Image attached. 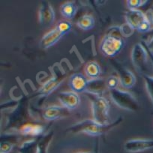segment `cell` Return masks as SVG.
I'll return each mask as SVG.
<instances>
[{
  "mask_svg": "<svg viewBox=\"0 0 153 153\" xmlns=\"http://www.w3.org/2000/svg\"><path fill=\"white\" fill-rule=\"evenodd\" d=\"M122 120L123 119L120 118L114 123L104 125V126L98 124L93 120H83L72 126L68 131L73 134L83 133L90 135V136H100L116 127L120 122H122Z\"/></svg>",
  "mask_w": 153,
  "mask_h": 153,
  "instance_id": "cell-1",
  "label": "cell"
},
{
  "mask_svg": "<svg viewBox=\"0 0 153 153\" xmlns=\"http://www.w3.org/2000/svg\"><path fill=\"white\" fill-rule=\"evenodd\" d=\"M92 101V120L101 125L110 124V104L103 95L85 92Z\"/></svg>",
  "mask_w": 153,
  "mask_h": 153,
  "instance_id": "cell-2",
  "label": "cell"
},
{
  "mask_svg": "<svg viewBox=\"0 0 153 153\" xmlns=\"http://www.w3.org/2000/svg\"><path fill=\"white\" fill-rule=\"evenodd\" d=\"M110 96L113 102L120 108L134 112L139 109V102L136 97L126 90L117 89L110 91Z\"/></svg>",
  "mask_w": 153,
  "mask_h": 153,
  "instance_id": "cell-3",
  "label": "cell"
},
{
  "mask_svg": "<svg viewBox=\"0 0 153 153\" xmlns=\"http://www.w3.org/2000/svg\"><path fill=\"white\" fill-rule=\"evenodd\" d=\"M125 41L121 36L107 34L100 44V51L105 56L113 58L124 48Z\"/></svg>",
  "mask_w": 153,
  "mask_h": 153,
  "instance_id": "cell-4",
  "label": "cell"
},
{
  "mask_svg": "<svg viewBox=\"0 0 153 153\" xmlns=\"http://www.w3.org/2000/svg\"><path fill=\"white\" fill-rule=\"evenodd\" d=\"M131 56L132 64L137 71L143 75H149V53L142 43H137L134 45Z\"/></svg>",
  "mask_w": 153,
  "mask_h": 153,
  "instance_id": "cell-5",
  "label": "cell"
},
{
  "mask_svg": "<svg viewBox=\"0 0 153 153\" xmlns=\"http://www.w3.org/2000/svg\"><path fill=\"white\" fill-rule=\"evenodd\" d=\"M152 149H153V139H130L124 143V149L130 153L142 152Z\"/></svg>",
  "mask_w": 153,
  "mask_h": 153,
  "instance_id": "cell-6",
  "label": "cell"
},
{
  "mask_svg": "<svg viewBox=\"0 0 153 153\" xmlns=\"http://www.w3.org/2000/svg\"><path fill=\"white\" fill-rule=\"evenodd\" d=\"M113 65L117 70L120 80V84L125 89H131L134 86L137 79L135 75L117 61H113Z\"/></svg>",
  "mask_w": 153,
  "mask_h": 153,
  "instance_id": "cell-7",
  "label": "cell"
},
{
  "mask_svg": "<svg viewBox=\"0 0 153 153\" xmlns=\"http://www.w3.org/2000/svg\"><path fill=\"white\" fill-rule=\"evenodd\" d=\"M58 99L62 106L70 111L76 110L80 104V98L78 93H76L73 91L59 92L58 95Z\"/></svg>",
  "mask_w": 153,
  "mask_h": 153,
  "instance_id": "cell-8",
  "label": "cell"
},
{
  "mask_svg": "<svg viewBox=\"0 0 153 153\" xmlns=\"http://www.w3.org/2000/svg\"><path fill=\"white\" fill-rule=\"evenodd\" d=\"M38 12H39L38 13L39 23L42 26H51L55 21V11L49 2H47V1L42 2L41 3Z\"/></svg>",
  "mask_w": 153,
  "mask_h": 153,
  "instance_id": "cell-9",
  "label": "cell"
},
{
  "mask_svg": "<svg viewBox=\"0 0 153 153\" xmlns=\"http://www.w3.org/2000/svg\"><path fill=\"white\" fill-rule=\"evenodd\" d=\"M70 115V110L62 106L51 105L44 109L42 117L47 121H55Z\"/></svg>",
  "mask_w": 153,
  "mask_h": 153,
  "instance_id": "cell-10",
  "label": "cell"
},
{
  "mask_svg": "<svg viewBox=\"0 0 153 153\" xmlns=\"http://www.w3.org/2000/svg\"><path fill=\"white\" fill-rule=\"evenodd\" d=\"M89 80L81 73H76L70 76L68 85L71 89L76 93L86 92L87 89Z\"/></svg>",
  "mask_w": 153,
  "mask_h": 153,
  "instance_id": "cell-11",
  "label": "cell"
},
{
  "mask_svg": "<svg viewBox=\"0 0 153 153\" xmlns=\"http://www.w3.org/2000/svg\"><path fill=\"white\" fill-rule=\"evenodd\" d=\"M126 23L134 30H137L140 25L147 20L145 13L140 10H129L126 14Z\"/></svg>",
  "mask_w": 153,
  "mask_h": 153,
  "instance_id": "cell-12",
  "label": "cell"
},
{
  "mask_svg": "<svg viewBox=\"0 0 153 153\" xmlns=\"http://www.w3.org/2000/svg\"><path fill=\"white\" fill-rule=\"evenodd\" d=\"M64 80V77L62 75L56 74L51 79L46 82L42 86L39 90V94L41 96H48L50 94L52 93L55 89H56L60 86L62 81Z\"/></svg>",
  "mask_w": 153,
  "mask_h": 153,
  "instance_id": "cell-13",
  "label": "cell"
},
{
  "mask_svg": "<svg viewBox=\"0 0 153 153\" xmlns=\"http://www.w3.org/2000/svg\"><path fill=\"white\" fill-rule=\"evenodd\" d=\"M62 36L63 35L55 28L42 37L41 40V46L44 49H48L55 45Z\"/></svg>",
  "mask_w": 153,
  "mask_h": 153,
  "instance_id": "cell-14",
  "label": "cell"
},
{
  "mask_svg": "<svg viewBox=\"0 0 153 153\" xmlns=\"http://www.w3.org/2000/svg\"><path fill=\"white\" fill-rule=\"evenodd\" d=\"M106 88H107L106 80H104L102 78L89 80V83H88L86 92L102 95L103 92L105 90Z\"/></svg>",
  "mask_w": 153,
  "mask_h": 153,
  "instance_id": "cell-15",
  "label": "cell"
},
{
  "mask_svg": "<svg viewBox=\"0 0 153 153\" xmlns=\"http://www.w3.org/2000/svg\"><path fill=\"white\" fill-rule=\"evenodd\" d=\"M84 71L86 76L89 80H95L100 78L101 74V68L97 62L91 61L86 63L84 67Z\"/></svg>",
  "mask_w": 153,
  "mask_h": 153,
  "instance_id": "cell-16",
  "label": "cell"
},
{
  "mask_svg": "<svg viewBox=\"0 0 153 153\" xmlns=\"http://www.w3.org/2000/svg\"><path fill=\"white\" fill-rule=\"evenodd\" d=\"M77 12V7L73 2H66L60 7V13L65 19L71 20Z\"/></svg>",
  "mask_w": 153,
  "mask_h": 153,
  "instance_id": "cell-17",
  "label": "cell"
},
{
  "mask_svg": "<svg viewBox=\"0 0 153 153\" xmlns=\"http://www.w3.org/2000/svg\"><path fill=\"white\" fill-rule=\"evenodd\" d=\"M95 18L91 14H84V15L81 16L76 21L77 27L84 31L91 30L95 27Z\"/></svg>",
  "mask_w": 153,
  "mask_h": 153,
  "instance_id": "cell-18",
  "label": "cell"
},
{
  "mask_svg": "<svg viewBox=\"0 0 153 153\" xmlns=\"http://www.w3.org/2000/svg\"><path fill=\"white\" fill-rule=\"evenodd\" d=\"M20 133L24 135L30 136H39L44 132V127L40 125L26 124L22 126L20 129Z\"/></svg>",
  "mask_w": 153,
  "mask_h": 153,
  "instance_id": "cell-19",
  "label": "cell"
},
{
  "mask_svg": "<svg viewBox=\"0 0 153 153\" xmlns=\"http://www.w3.org/2000/svg\"><path fill=\"white\" fill-rule=\"evenodd\" d=\"M51 140H52V137L51 136V134L45 136L37 144L35 153H48V148H49Z\"/></svg>",
  "mask_w": 153,
  "mask_h": 153,
  "instance_id": "cell-20",
  "label": "cell"
},
{
  "mask_svg": "<svg viewBox=\"0 0 153 153\" xmlns=\"http://www.w3.org/2000/svg\"><path fill=\"white\" fill-rule=\"evenodd\" d=\"M38 143L35 140L26 141L20 146L19 149L20 153H35Z\"/></svg>",
  "mask_w": 153,
  "mask_h": 153,
  "instance_id": "cell-21",
  "label": "cell"
},
{
  "mask_svg": "<svg viewBox=\"0 0 153 153\" xmlns=\"http://www.w3.org/2000/svg\"><path fill=\"white\" fill-rule=\"evenodd\" d=\"M56 29L60 32L62 35L68 33L72 29V23L68 20H62L57 23Z\"/></svg>",
  "mask_w": 153,
  "mask_h": 153,
  "instance_id": "cell-22",
  "label": "cell"
},
{
  "mask_svg": "<svg viewBox=\"0 0 153 153\" xmlns=\"http://www.w3.org/2000/svg\"><path fill=\"white\" fill-rule=\"evenodd\" d=\"M120 84V77L117 75H110L106 80V85L107 88L109 90H113V89H118L119 85Z\"/></svg>",
  "mask_w": 153,
  "mask_h": 153,
  "instance_id": "cell-23",
  "label": "cell"
},
{
  "mask_svg": "<svg viewBox=\"0 0 153 153\" xmlns=\"http://www.w3.org/2000/svg\"><path fill=\"white\" fill-rule=\"evenodd\" d=\"M143 79L146 92L153 104V76L143 75Z\"/></svg>",
  "mask_w": 153,
  "mask_h": 153,
  "instance_id": "cell-24",
  "label": "cell"
},
{
  "mask_svg": "<svg viewBox=\"0 0 153 153\" xmlns=\"http://www.w3.org/2000/svg\"><path fill=\"white\" fill-rule=\"evenodd\" d=\"M147 2L143 0H128L127 1V6L129 10H137L138 8L143 6Z\"/></svg>",
  "mask_w": 153,
  "mask_h": 153,
  "instance_id": "cell-25",
  "label": "cell"
},
{
  "mask_svg": "<svg viewBox=\"0 0 153 153\" xmlns=\"http://www.w3.org/2000/svg\"><path fill=\"white\" fill-rule=\"evenodd\" d=\"M152 29V26L151 23L147 19V20H146L145 21H143L140 25L139 27L137 29V31L138 32H140V33H145V32H148L149 31H151Z\"/></svg>",
  "mask_w": 153,
  "mask_h": 153,
  "instance_id": "cell-26",
  "label": "cell"
},
{
  "mask_svg": "<svg viewBox=\"0 0 153 153\" xmlns=\"http://www.w3.org/2000/svg\"><path fill=\"white\" fill-rule=\"evenodd\" d=\"M120 29H121V32L123 36L125 37H129L134 33V29H132L130 26H129L128 23H125V24L122 25L120 26Z\"/></svg>",
  "mask_w": 153,
  "mask_h": 153,
  "instance_id": "cell-27",
  "label": "cell"
},
{
  "mask_svg": "<svg viewBox=\"0 0 153 153\" xmlns=\"http://www.w3.org/2000/svg\"><path fill=\"white\" fill-rule=\"evenodd\" d=\"M14 148V145L11 143L5 142L1 143V146H0V152L1 153H9Z\"/></svg>",
  "mask_w": 153,
  "mask_h": 153,
  "instance_id": "cell-28",
  "label": "cell"
},
{
  "mask_svg": "<svg viewBox=\"0 0 153 153\" xmlns=\"http://www.w3.org/2000/svg\"><path fill=\"white\" fill-rule=\"evenodd\" d=\"M145 14L146 16L147 19H148V20H149L150 23H151L152 26L153 27V5L147 10L146 12L145 13Z\"/></svg>",
  "mask_w": 153,
  "mask_h": 153,
  "instance_id": "cell-29",
  "label": "cell"
},
{
  "mask_svg": "<svg viewBox=\"0 0 153 153\" xmlns=\"http://www.w3.org/2000/svg\"><path fill=\"white\" fill-rule=\"evenodd\" d=\"M148 48L150 51H153V36L150 38L149 42Z\"/></svg>",
  "mask_w": 153,
  "mask_h": 153,
  "instance_id": "cell-30",
  "label": "cell"
},
{
  "mask_svg": "<svg viewBox=\"0 0 153 153\" xmlns=\"http://www.w3.org/2000/svg\"><path fill=\"white\" fill-rule=\"evenodd\" d=\"M77 153H92V152H80Z\"/></svg>",
  "mask_w": 153,
  "mask_h": 153,
  "instance_id": "cell-31",
  "label": "cell"
}]
</instances>
